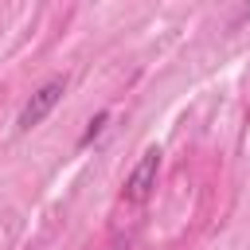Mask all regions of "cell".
<instances>
[{"label":"cell","instance_id":"3","mask_svg":"<svg viewBox=\"0 0 250 250\" xmlns=\"http://www.w3.org/2000/svg\"><path fill=\"white\" fill-rule=\"evenodd\" d=\"M105 121H109V113H94V117H90V129H86V133H82V141H78V148H86V145L105 129Z\"/></svg>","mask_w":250,"mask_h":250},{"label":"cell","instance_id":"4","mask_svg":"<svg viewBox=\"0 0 250 250\" xmlns=\"http://www.w3.org/2000/svg\"><path fill=\"white\" fill-rule=\"evenodd\" d=\"M105 250H129V234H117V238H113Z\"/></svg>","mask_w":250,"mask_h":250},{"label":"cell","instance_id":"2","mask_svg":"<svg viewBox=\"0 0 250 250\" xmlns=\"http://www.w3.org/2000/svg\"><path fill=\"white\" fill-rule=\"evenodd\" d=\"M156 172H160V148H145L137 168L125 180V199L129 203H145L152 195V188H156Z\"/></svg>","mask_w":250,"mask_h":250},{"label":"cell","instance_id":"1","mask_svg":"<svg viewBox=\"0 0 250 250\" xmlns=\"http://www.w3.org/2000/svg\"><path fill=\"white\" fill-rule=\"evenodd\" d=\"M62 94H66V78H47L27 102H23V109H20V117H16V129L20 133H27V129H35L59 102H62Z\"/></svg>","mask_w":250,"mask_h":250}]
</instances>
